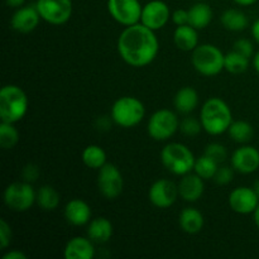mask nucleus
Returning <instances> with one entry per match:
<instances>
[{
  "mask_svg": "<svg viewBox=\"0 0 259 259\" xmlns=\"http://www.w3.org/2000/svg\"><path fill=\"white\" fill-rule=\"evenodd\" d=\"M158 48V39L154 30L142 23L126 27L119 35V55L124 62L133 67H144L153 62Z\"/></svg>",
  "mask_w": 259,
  "mask_h": 259,
  "instance_id": "f257e3e1",
  "label": "nucleus"
},
{
  "mask_svg": "<svg viewBox=\"0 0 259 259\" xmlns=\"http://www.w3.org/2000/svg\"><path fill=\"white\" fill-rule=\"evenodd\" d=\"M202 128L211 136H220L228 132L233 123V114L228 104L219 98L205 101L200 113Z\"/></svg>",
  "mask_w": 259,
  "mask_h": 259,
  "instance_id": "f03ea898",
  "label": "nucleus"
},
{
  "mask_svg": "<svg viewBox=\"0 0 259 259\" xmlns=\"http://www.w3.org/2000/svg\"><path fill=\"white\" fill-rule=\"evenodd\" d=\"M28 110V98L17 85H7L0 90V118L2 121L17 123Z\"/></svg>",
  "mask_w": 259,
  "mask_h": 259,
  "instance_id": "7ed1b4c3",
  "label": "nucleus"
},
{
  "mask_svg": "<svg viewBox=\"0 0 259 259\" xmlns=\"http://www.w3.org/2000/svg\"><path fill=\"white\" fill-rule=\"evenodd\" d=\"M161 161L171 174L184 176L190 174L195 167L194 153L181 143H169L162 149Z\"/></svg>",
  "mask_w": 259,
  "mask_h": 259,
  "instance_id": "20e7f679",
  "label": "nucleus"
},
{
  "mask_svg": "<svg viewBox=\"0 0 259 259\" xmlns=\"http://www.w3.org/2000/svg\"><path fill=\"white\" fill-rule=\"evenodd\" d=\"M192 66L204 76H217L225 68V55L214 45L197 46L192 51Z\"/></svg>",
  "mask_w": 259,
  "mask_h": 259,
  "instance_id": "39448f33",
  "label": "nucleus"
},
{
  "mask_svg": "<svg viewBox=\"0 0 259 259\" xmlns=\"http://www.w3.org/2000/svg\"><path fill=\"white\" fill-rule=\"evenodd\" d=\"M146 108L139 99L134 96H123L114 103L111 118L121 128H133L143 120Z\"/></svg>",
  "mask_w": 259,
  "mask_h": 259,
  "instance_id": "423d86ee",
  "label": "nucleus"
},
{
  "mask_svg": "<svg viewBox=\"0 0 259 259\" xmlns=\"http://www.w3.org/2000/svg\"><path fill=\"white\" fill-rule=\"evenodd\" d=\"M4 202L13 211L24 212L37 202V192L30 182H13L5 189Z\"/></svg>",
  "mask_w": 259,
  "mask_h": 259,
  "instance_id": "0eeeda50",
  "label": "nucleus"
},
{
  "mask_svg": "<svg viewBox=\"0 0 259 259\" xmlns=\"http://www.w3.org/2000/svg\"><path fill=\"white\" fill-rule=\"evenodd\" d=\"M179 128L180 121L177 115L168 109H161L156 111L149 118L147 125L149 137L154 141H167L176 133Z\"/></svg>",
  "mask_w": 259,
  "mask_h": 259,
  "instance_id": "6e6552de",
  "label": "nucleus"
},
{
  "mask_svg": "<svg viewBox=\"0 0 259 259\" xmlns=\"http://www.w3.org/2000/svg\"><path fill=\"white\" fill-rule=\"evenodd\" d=\"M35 7L40 18L53 25L65 24L72 15L71 0H38Z\"/></svg>",
  "mask_w": 259,
  "mask_h": 259,
  "instance_id": "1a4fd4ad",
  "label": "nucleus"
},
{
  "mask_svg": "<svg viewBox=\"0 0 259 259\" xmlns=\"http://www.w3.org/2000/svg\"><path fill=\"white\" fill-rule=\"evenodd\" d=\"M98 187L106 199L113 200L120 196L124 189V180L115 164L105 163L99 169Z\"/></svg>",
  "mask_w": 259,
  "mask_h": 259,
  "instance_id": "9d476101",
  "label": "nucleus"
},
{
  "mask_svg": "<svg viewBox=\"0 0 259 259\" xmlns=\"http://www.w3.org/2000/svg\"><path fill=\"white\" fill-rule=\"evenodd\" d=\"M108 10L116 22L131 27L141 22L143 8L138 0H108Z\"/></svg>",
  "mask_w": 259,
  "mask_h": 259,
  "instance_id": "9b49d317",
  "label": "nucleus"
},
{
  "mask_svg": "<svg viewBox=\"0 0 259 259\" xmlns=\"http://www.w3.org/2000/svg\"><path fill=\"white\" fill-rule=\"evenodd\" d=\"M179 186L169 180H158L151 186L148 192L149 201L159 209L171 207L179 196Z\"/></svg>",
  "mask_w": 259,
  "mask_h": 259,
  "instance_id": "f8f14e48",
  "label": "nucleus"
},
{
  "mask_svg": "<svg viewBox=\"0 0 259 259\" xmlns=\"http://www.w3.org/2000/svg\"><path fill=\"white\" fill-rule=\"evenodd\" d=\"M169 8L161 0H153L147 3L142 10L141 23L152 30H158L167 24L169 19Z\"/></svg>",
  "mask_w": 259,
  "mask_h": 259,
  "instance_id": "ddd939ff",
  "label": "nucleus"
},
{
  "mask_svg": "<svg viewBox=\"0 0 259 259\" xmlns=\"http://www.w3.org/2000/svg\"><path fill=\"white\" fill-rule=\"evenodd\" d=\"M259 205V197L253 187H237L229 195V206L237 214H252Z\"/></svg>",
  "mask_w": 259,
  "mask_h": 259,
  "instance_id": "4468645a",
  "label": "nucleus"
},
{
  "mask_svg": "<svg viewBox=\"0 0 259 259\" xmlns=\"http://www.w3.org/2000/svg\"><path fill=\"white\" fill-rule=\"evenodd\" d=\"M232 164L240 174H253L259 168V151L252 146L240 147L233 153Z\"/></svg>",
  "mask_w": 259,
  "mask_h": 259,
  "instance_id": "2eb2a0df",
  "label": "nucleus"
},
{
  "mask_svg": "<svg viewBox=\"0 0 259 259\" xmlns=\"http://www.w3.org/2000/svg\"><path fill=\"white\" fill-rule=\"evenodd\" d=\"M40 15L37 7L19 8L12 17V28L20 33H29L37 28Z\"/></svg>",
  "mask_w": 259,
  "mask_h": 259,
  "instance_id": "dca6fc26",
  "label": "nucleus"
},
{
  "mask_svg": "<svg viewBox=\"0 0 259 259\" xmlns=\"http://www.w3.org/2000/svg\"><path fill=\"white\" fill-rule=\"evenodd\" d=\"M205 190L204 179L197 174L184 175L179 184V194L185 201L195 202L202 196Z\"/></svg>",
  "mask_w": 259,
  "mask_h": 259,
  "instance_id": "f3484780",
  "label": "nucleus"
},
{
  "mask_svg": "<svg viewBox=\"0 0 259 259\" xmlns=\"http://www.w3.org/2000/svg\"><path fill=\"white\" fill-rule=\"evenodd\" d=\"M63 255L66 259H93L95 255L93 240L89 237L72 238L66 244Z\"/></svg>",
  "mask_w": 259,
  "mask_h": 259,
  "instance_id": "a211bd4d",
  "label": "nucleus"
},
{
  "mask_svg": "<svg viewBox=\"0 0 259 259\" xmlns=\"http://www.w3.org/2000/svg\"><path fill=\"white\" fill-rule=\"evenodd\" d=\"M65 218L70 224L75 225V227H82V225L90 223L91 207L83 200L73 199L66 205Z\"/></svg>",
  "mask_w": 259,
  "mask_h": 259,
  "instance_id": "6ab92c4d",
  "label": "nucleus"
},
{
  "mask_svg": "<svg viewBox=\"0 0 259 259\" xmlns=\"http://www.w3.org/2000/svg\"><path fill=\"white\" fill-rule=\"evenodd\" d=\"M174 42L176 47L181 51H194L199 43L197 29L190 24L177 25L174 33Z\"/></svg>",
  "mask_w": 259,
  "mask_h": 259,
  "instance_id": "aec40b11",
  "label": "nucleus"
},
{
  "mask_svg": "<svg viewBox=\"0 0 259 259\" xmlns=\"http://www.w3.org/2000/svg\"><path fill=\"white\" fill-rule=\"evenodd\" d=\"M181 229L187 234H197L204 228V215L194 207H186L181 211L179 218Z\"/></svg>",
  "mask_w": 259,
  "mask_h": 259,
  "instance_id": "412c9836",
  "label": "nucleus"
},
{
  "mask_svg": "<svg viewBox=\"0 0 259 259\" xmlns=\"http://www.w3.org/2000/svg\"><path fill=\"white\" fill-rule=\"evenodd\" d=\"M113 235V224L106 218L91 220L88 228V237L95 243H106Z\"/></svg>",
  "mask_w": 259,
  "mask_h": 259,
  "instance_id": "4be33fe9",
  "label": "nucleus"
},
{
  "mask_svg": "<svg viewBox=\"0 0 259 259\" xmlns=\"http://www.w3.org/2000/svg\"><path fill=\"white\" fill-rule=\"evenodd\" d=\"M199 105V95L194 88H182L177 91L175 96V108L179 113L190 114Z\"/></svg>",
  "mask_w": 259,
  "mask_h": 259,
  "instance_id": "5701e85b",
  "label": "nucleus"
},
{
  "mask_svg": "<svg viewBox=\"0 0 259 259\" xmlns=\"http://www.w3.org/2000/svg\"><path fill=\"white\" fill-rule=\"evenodd\" d=\"M212 10L205 3H197L189 9V24L196 29H204L211 23Z\"/></svg>",
  "mask_w": 259,
  "mask_h": 259,
  "instance_id": "b1692460",
  "label": "nucleus"
},
{
  "mask_svg": "<svg viewBox=\"0 0 259 259\" xmlns=\"http://www.w3.org/2000/svg\"><path fill=\"white\" fill-rule=\"evenodd\" d=\"M222 23L228 30L240 32L248 27V18L243 12L237 9H228L223 13Z\"/></svg>",
  "mask_w": 259,
  "mask_h": 259,
  "instance_id": "393cba45",
  "label": "nucleus"
},
{
  "mask_svg": "<svg viewBox=\"0 0 259 259\" xmlns=\"http://www.w3.org/2000/svg\"><path fill=\"white\" fill-rule=\"evenodd\" d=\"M60 194L50 185H45L37 191V204L46 211H53L60 205Z\"/></svg>",
  "mask_w": 259,
  "mask_h": 259,
  "instance_id": "a878e982",
  "label": "nucleus"
},
{
  "mask_svg": "<svg viewBox=\"0 0 259 259\" xmlns=\"http://www.w3.org/2000/svg\"><path fill=\"white\" fill-rule=\"evenodd\" d=\"M82 162L89 168L100 169L106 163V153L100 146L91 144L82 152Z\"/></svg>",
  "mask_w": 259,
  "mask_h": 259,
  "instance_id": "bb28decb",
  "label": "nucleus"
},
{
  "mask_svg": "<svg viewBox=\"0 0 259 259\" xmlns=\"http://www.w3.org/2000/svg\"><path fill=\"white\" fill-rule=\"evenodd\" d=\"M228 132H229V136L233 141L242 144L250 142V139L254 136V129H253V126L248 121L244 120L233 121L232 125L228 129Z\"/></svg>",
  "mask_w": 259,
  "mask_h": 259,
  "instance_id": "cd10ccee",
  "label": "nucleus"
},
{
  "mask_svg": "<svg viewBox=\"0 0 259 259\" xmlns=\"http://www.w3.org/2000/svg\"><path fill=\"white\" fill-rule=\"evenodd\" d=\"M249 66V58L240 53L235 52L234 50L225 55V70L234 75L245 72Z\"/></svg>",
  "mask_w": 259,
  "mask_h": 259,
  "instance_id": "c85d7f7f",
  "label": "nucleus"
},
{
  "mask_svg": "<svg viewBox=\"0 0 259 259\" xmlns=\"http://www.w3.org/2000/svg\"><path fill=\"white\" fill-rule=\"evenodd\" d=\"M218 168H219V163H218L217 161H214L212 158H210L209 156H206V154H204V156H201L200 158H197L194 167L195 174H197L204 180L214 179Z\"/></svg>",
  "mask_w": 259,
  "mask_h": 259,
  "instance_id": "c756f323",
  "label": "nucleus"
},
{
  "mask_svg": "<svg viewBox=\"0 0 259 259\" xmlns=\"http://www.w3.org/2000/svg\"><path fill=\"white\" fill-rule=\"evenodd\" d=\"M19 142V132L13 123L2 121L0 124V146L4 149H12Z\"/></svg>",
  "mask_w": 259,
  "mask_h": 259,
  "instance_id": "7c9ffc66",
  "label": "nucleus"
},
{
  "mask_svg": "<svg viewBox=\"0 0 259 259\" xmlns=\"http://www.w3.org/2000/svg\"><path fill=\"white\" fill-rule=\"evenodd\" d=\"M180 129H181V132L185 136L195 137L201 132L202 123L201 120H197V119L191 118V116H187V118H185L180 123Z\"/></svg>",
  "mask_w": 259,
  "mask_h": 259,
  "instance_id": "2f4dec72",
  "label": "nucleus"
},
{
  "mask_svg": "<svg viewBox=\"0 0 259 259\" xmlns=\"http://www.w3.org/2000/svg\"><path fill=\"white\" fill-rule=\"evenodd\" d=\"M205 154L209 156L210 158L214 159V161H217L219 164L223 163L228 157L227 148H225L223 144L219 143L209 144V146L206 147V149H205Z\"/></svg>",
  "mask_w": 259,
  "mask_h": 259,
  "instance_id": "473e14b6",
  "label": "nucleus"
},
{
  "mask_svg": "<svg viewBox=\"0 0 259 259\" xmlns=\"http://www.w3.org/2000/svg\"><path fill=\"white\" fill-rule=\"evenodd\" d=\"M12 228L4 219L0 220V248L7 249L12 242Z\"/></svg>",
  "mask_w": 259,
  "mask_h": 259,
  "instance_id": "72a5a7b5",
  "label": "nucleus"
},
{
  "mask_svg": "<svg viewBox=\"0 0 259 259\" xmlns=\"http://www.w3.org/2000/svg\"><path fill=\"white\" fill-rule=\"evenodd\" d=\"M233 50H234L235 52L240 53V55L245 56V57H248V58L252 57L253 52H254V47H253L252 42L248 39H245V38L238 39L237 42L234 43V47H233Z\"/></svg>",
  "mask_w": 259,
  "mask_h": 259,
  "instance_id": "f704fd0d",
  "label": "nucleus"
},
{
  "mask_svg": "<svg viewBox=\"0 0 259 259\" xmlns=\"http://www.w3.org/2000/svg\"><path fill=\"white\" fill-rule=\"evenodd\" d=\"M233 180V169L228 166L219 167L214 176V181L218 185H228Z\"/></svg>",
  "mask_w": 259,
  "mask_h": 259,
  "instance_id": "c9c22d12",
  "label": "nucleus"
},
{
  "mask_svg": "<svg viewBox=\"0 0 259 259\" xmlns=\"http://www.w3.org/2000/svg\"><path fill=\"white\" fill-rule=\"evenodd\" d=\"M39 176V169L35 164H27L23 169V177H24V181L27 182H34L35 180Z\"/></svg>",
  "mask_w": 259,
  "mask_h": 259,
  "instance_id": "e433bc0d",
  "label": "nucleus"
},
{
  "mask_svg": "<svg viewBox=\"0 0 259 259\" xmlns=\"http://www.w3.org/2000/svg\"><path fill=\"white\" fill-rule=\"evenodd\" d=\"M172 20L176 25L189 24V10L177 9L172 14Z\"/></svg>",
  "mask_w": 259,
  "mask_h": 259,
  "instance_id": "4c0bfd02",
  "label": "nucleus"
},
{
  "mask_svg": "<svg viewBox=\"0 0 259 259\" xmlns=\"http://www.w3.org/2000/svg\"><path fill=\"white\" fill-rule=\"evenodd\" d=\"M3 259H27V255L20 250H12V252H8L7 254H4Z\"/></svg>",
  "mask_w": 259,
  "mask_h": 259,
  "instance_id": "58836bf2",
  "label": "nucleus"
},
{
  "mask_svg": "<svg viewBox=\"0 0 259 259\" xmlns=\"http://www.w3.org/2000/svg\"><path fill=\"white\" fill-rule=\"evenodd\" d=\"M252 34L253 37H254V39L259 43V19H257L254 23H253Z\"/></svg>",
  "mask_w": 259,
  "mask_h": 259,
  "instance_id": "ea45409f",
  "label": "nucleus"
},
{
  "mask_svg": "<svg viewBox=\"0 0 259 259\" xmlns=\"http://www.w3.org/2000/svg\"><path fill=\"white\" fill-rule=\"evenodd\" d=\"M5 2H7V4L9 5V7L19 8V7H22L23 4H24L25 0H5Z\"/></svg>",
  "mask_w": 259,
  "mask_h": 259,
  "instance_id": "a19ab883",
  "label": "nucleus"
},
{
  "mask_svg": "<svg viewBox=\"0 0 259 259\" xmlns=\"http://www.w3.org/2000/svg\"><path fill=\"white\" fill-rule=\"evenodd\" d=\"M234 2L238 3V4H240V5H252V4H254L257 0H234Z\"/></svg>",
  "mask_w": 259,
  "mask_h": 259,
  "instance_id": "79ce46f5",
  "label": "nucleus"
},
{
  "mask_svg": "<svg viewBox=\"0 0 259 259\" xmlns=\"http://www.w3.org/2000/svg\"><path fill=\"white\" fill-rule=\"evenodd\" d=\"M253 65H254L255 71L259 73V52L255 53L254 58H253Z\"/></svg>",
  "mask_w": 259,
  "mask_h": 259,
  "instance_id": "37998d69",
  "label": "nucleus"
},
{
  "mask_svg": "<svg viewBox=\"0 0 259 259\" xmlns=\"http://www.w3.org/2000/svg\"><path fill=\"white\" fill-rule=\"evenodd\" d=\"M253 214H254V223H255V225H257L258 229H259V205H258V207L255 209V211L253 212Z\"/></svg>",
  "mask_w": 259,
  "mask_h": 259,
  "instance_id": "c03bdc74",
  "label": "nucleus"
},
{
  "mask_svg": "<svg viewBox=\"0 0 259 259\" xmlns=\"http://www.w3.org/2000/svg\"><path fill=\"white\" fill-rule=\"evenodd\" d=\"M253 190H254L255 194H257L258 197H259V180H258V181L254 182V186H253Z\"/></svg>",
  "mask_w": 259,
  "mask_h": 259,
  "instance_id": "a18cd8bd",
  "label": "nucleus"
}]
</instances>
